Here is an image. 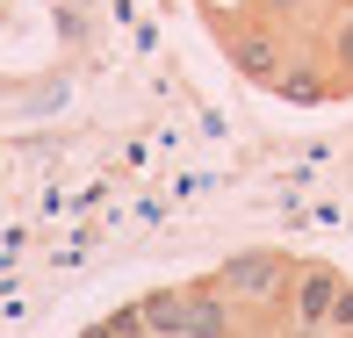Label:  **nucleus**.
<instances>
[{
  "label": "nucleus",
  "mask_w": 353,
  "mask_h": 338,
  "mask_svg": "<svg viewBox=\"0 0 353 338\" xmlns=\"http://www.w3.org/2000/svg\"><path fill=\"white\" fill-rule=\"evenodd\" d=\"M339 281H346V273L332 266V260H296V281H288V302H281V324H288V338H325Z\"/></svg>",
  "instance_id": "3"
},
{
  "label": "nucleus",
  "mask_w": 353,
  "mask_h": 338,
  "mask_svg": "<svg viewBox=\"0 0 353 338\" xmlns=\"http://www.w3.org/2000/svg\"><path fill=\"white\" fill-rule=\"evenodd\" d=\"M79 338H152V331H144V310H137V302H123V310H108L101 324H87Z\"/></svg>",
  "instance_id": "8"
},
{
  "label": "nucleus",
  "mask_w": 353,
  "mask_h": 338,
  "mask_svg": "<svg viewBox=\"0 0 353 338\" xmlns=\"http://www.w3.org/2000/svg\"><path fill=\"white\" fill-rule=\"evenodd\" d=\"M137 310H144V331H152V338H181L188 288H144V295H137Z\"/></svg>",
  "instance_id": "7"
},
{
  "label": "nucleus",
  "mask_w": 353,
  "mask_h": 338,
  "mask_svg": "<svg viewBox=\"0 0 353 338\" xmlns=\"http://www.w3.org/2000/svg\"><path fill=\"white\" fill-rule=\"evenodd\" d=\"M216 29H223V58H231V65L245 72L252 87H274L281 65L296 58V36H288L281 22H267L260 8H245L238 22H216Z\"/></svg>",
  "instance_id": "2"
},
{
  "label": "nucleus",
  "mask_w": 353,
  "mask_h": 338,
  "mask_svg": "<svg viewBox=\"0 0 353 338\" xmlns=\"http://www.w3.org/2000/svg\"><path fill=\"white\" fill-rule=\"evenodd\" d=\"M317 58H325L332 87H339V94H353V8H332L325 36H317Z\"/></svg>",
  "instance_id": "6"
},
{
  "label": "nucleus",
  "mask_w": 353,
  "mask_h": 338,
  "mask_svg": "<svg viewBox=\"0 0 353 338\" xmlns=\"http://www.w3.org/2000/svg\"><path fill=\"white\" fill-rule=\"evenodd\" d=\"M252 8H260L267 22H281V29H288V14L303 22V14H310V0H252Z\"/></svg>",
  "instance_id": "10"
},
{
  "label": "nucleus",
  "mask_w": 353,
  "mask_h": 338,
  "mask_svg": "<svg viewBox=\"0 0 353 338\" xmlns=\"http://www.w3.org/2000/svg\"><path fill=\"white\" fill-rule=\"evenodd\" d=\"M181 338H245V310L223 295L216 281H188V317Z\"/></svg>",
  "instance_id": "4"
},
{
  "label": "nucleus",
  "mask_w": 353,
  "mask_h": 338,
  "mask_svg": "<svg viewBox=\"0 0 353 338\" xmlns=\"http://www.w3.org/2000/svg\"><path fill=\"white\" fill-rule=\"evenodd\" d=\"M339 8H353V0H339Z\"/></svg>",
  "instance_id": "11"
},
{
  "label": "nucleus",
  "mask_w": 353,
  "mask_h": 338,
  "mask_svg": "<svg viewBox=\"0 0 353 338\" xmlns=\"http://www.w3.org/2000/svg\"><path fill=\"white\" fill-rule=\"evenodd\" d=\"M210 281L238 302V310H281L288 281H296V260H288L281 245H245V252H231Z\"/></svg>",
  "instance_id": "1"
},
{
  "label": "nucleus",
  "mask_w": 353,
  "mask_h": 338,
  "mask_svg": "<svg viewBox=\"0 0 353 338\" xmlns=\"http://www.w3.org/2000/svg\"><path fill=\"white\" fill-rule=\"evenodd\" d=\"M325 338H353V281H339V295H332V324Z\"/></svg>",
  "instance_id": "9"
},
{
  "label": "nucleus",
  "mask_w": 353,
  "mask_h": 338,
  "mask_svg": "<svg viewBox=\"0 0 353 338\" xmlns=\"http://www.w3.org/2000/svg\"><path fill=\"white\" fill-rule=\"evenodd\" d=\"M274 94H281V101H296V108H317V101H332L339 87H332V72H325V58H317V51H296V58L281 65Z\"/></svg>",
  "instance_id": "5"
}]
</instances>
